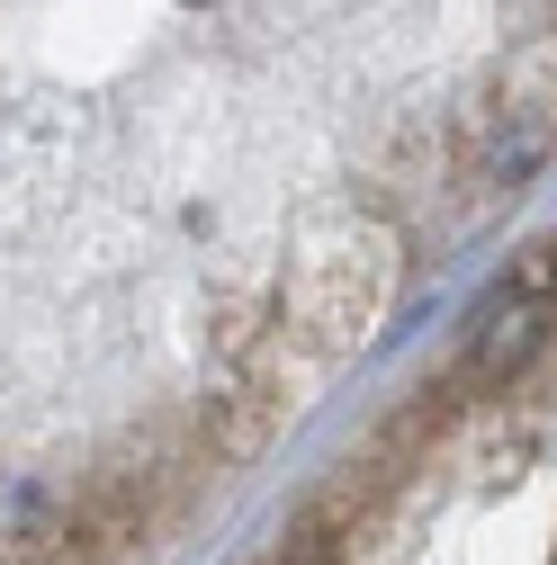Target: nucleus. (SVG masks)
<instances>
[{
  "label": "nucleus",
  "instance_id": "obj_2",
  "mask_svg": "<svg viewBox=\"0 0 557 565\" xmlns=\"http://www.w3.org/2000/svg\"><path fill=\"white\" fill-rule=\"evenodd\" d=\"M539 162V126H522L513 145H495V171H504V189H522V171Z\"/></svg>",
  "mask_w": 557,
  "mask_h": 565
},
{
  "label": "nucleus",
  "instance_id": "obj_1",
  "mask_svg": "<svg viewBox=\"0 0 557 565\" xmlns=\"http://www.w3.org/2000/svg\"><path fill=\"white\" fill-rule=\"evenodd\" d=\"M539 341H548V306H539V288H504L495 306L476 315L467 377H476V386H504V377H522V369L539 360Z\"/></svg>",
  "mask_w": 557,
  "mask_h": 565
},
{
  "label": "nucleus",
  "instance_id": "obj_3",
  "mask_svg": "<svg viewBox=\"0 0 557 565\" xmlns=\"http://www.w3.org/2000/svg\"><path fill=\"white\" fill-rule=\"evenodd\" d=\"M189 10H198V0H189Z\"/></svg>",
  "mask_w": 557,
  "mask_h": 565
}]
</instances>
